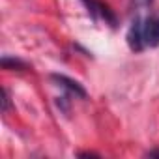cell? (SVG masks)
Wrapping results in <instances>:
<instances>
[{
	"mask_svg": "<svg viewBox=\"0 0 159 159\" xmlns=\"http://www.w3.org/2000/svg\"><path fill=\"white\" fill-rule=\"evenodd\" d=\"M144 43L150 47L159 45V17H148L144 21Z\"/></svg>",
	"mask_w": 159,
	"mask_h": 159,
	"instance_id": "4",
	"label": "cell"
},
{
	"mask_svg": "<svg viewBox=\"0 0 159 159\" xmlns=\"http://www.w3.org/2000/svg\"><path fill=\"white\" fill-rule=\"evenodd\" d=\"M4 98H2V111L4 112H8L10 111V107H11V101H10V92H8V88H4Z\"/></svg>",
	"mask_w": 159,
	"mask_h": 159,
	"instance_id": "6",
	"label": "cell"
},
{
	"mask_svg": "<svg viewBox=\"0 0 159 159\" xmlns=\"http://www.w3.org/2000/svg\"><path fill=\"white\" fill-rule=\"evenodd\" d=\"M0 64H2L4 69H17V71H25L28 69V64L19 60V58H11V56H4L2 60H0Z\"/></svg>",
	"mask_w": 159,
	"mask_h": 159,
	"instance_id": "5",
	"label": "cell"
},
{
	"mask_svg": "<svg viewBox=\"0 0 159 159\" xmlns=\"http://www.w3.org/2000/svg\"><path fill=\"white\" fill-rule=\"evenodd\" d=\"M79 157H99V155L92 153V152H83V153H79Z\"/></svg>",
	"mask_w": 159,
	"mask_h": 159,
	"instance_id": "7",
	"label": "cell"
},
{
	"mask_svg": "<svg viewBox=\"0 0 159 159\" xmlns=\"http://www.w3.org/2000/svg\"><path fill=\"white\" fill-rule=\"evenodd\" d=\"M51 79L58 84V86H62V88H66V90H69L71 94H75L77 98H86V90L79 84L77 81H73V79H69V77H66V75H58V73H52L51 75Z\"/></svg>",
	"mask_w": 159,
	"mask_h": 159,
	"instance_id": "3",
	"label": "cell"
},
{
	"mask_svg": "<svg viewBox=\"0 0 159 159\" xmlns=\"http://www.w3.org/2000/svg\"><path fill=\"white\" fill-rule=\"evenodd\" d=\"M137 6H150L152 4V0H135Z\"/></svg>",
	"mask_w": 159,
	"mask_h": 159,
	"instance_id": "8",
	"label": "cell"
},
{
	"mask_svg": "<svg viewBox=\"0 0 159 159\" xmlns=\"http://www.w3.org/2000/svg\"><path fill=\"white\" fill-rule=\"evenodd\" d=\"M83 2L94 19H103L111 26H116V15L112 13V10H109L107 4H103L101 0H83Z\"/></svg>",
	"mask_w": 159,
	"mask_h": 159,
	"instance_id": "1",
	"label": "cell"
},
{
	"mask_svg": "<svg viewBox=\"0 0 159 159\" xmlns=\"http://www.w3.org/2000/svg\"><path fill=\"white\" fill-rule=\"evenodd\" d=\"M148 155H150V157H155V155H157V157H159V150H155V152H150V153H148Z\"/></svg>",
	"mask_w": 159,
	"mask_h": 159,
	"instance_id": "9",
	"label": "cell"
},
{
	"mask_svg": "<svg viewBox=\"0 0 159 159\" xmlns=\"http://www.w3.org/2000/svg\"><path fill=\"white\" fill-rule=\"evenodd\" d=\"M127 43L131 47V51H142L144 49V21L140 17H135V21L131 23L129 30H127Z\"/></svg>",
	"mask_w": 159,
	"mask_h": 159,
	"instance_id": "2",
	"label": "cell"
}]
</instances>
